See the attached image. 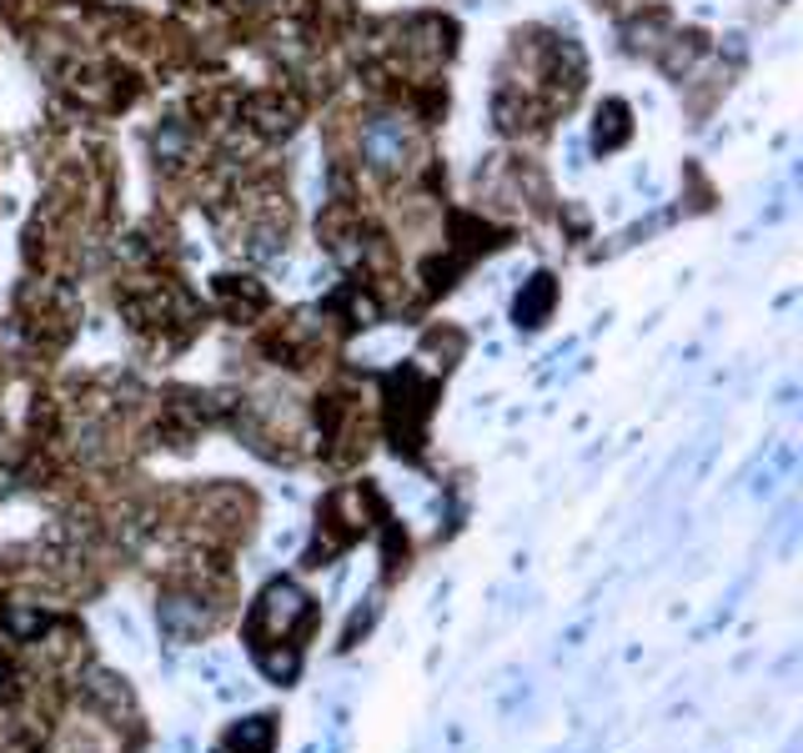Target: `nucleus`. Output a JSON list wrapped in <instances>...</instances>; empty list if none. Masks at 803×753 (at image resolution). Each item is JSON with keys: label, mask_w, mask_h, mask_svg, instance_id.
<instances>
[{"label": "nucleus", "mask_w": 803, "mask_h": 753, "mask_svg": "<svg viewBox=\"0 0 803 753\" xmlns=\"http://www.w3.org/2000/svg\"><path fill=\"white\" fill-rule=\"evenodd\" d=\"M312 618H316V608L296 583H272V588L261 593L247 618V644L257 653L261 673L277 678V683H286L296 673V663H302V638L312 628Z\"/></svg>", "instance_id": "nucleus-1"}, {"label": "nucleus", "mask_w": 803, "mask_h": 753, "mask_svg": "<svg viewBox=\"0 0 803 753\" xmlns=\"http://www.w3.org/2000/svg\"><path fill=\"white\" fill-rule=\"evenodd\" d=\"M221 618V603L211 598L201 583H186V588H171L156 608V623L171 644H196L201 634H211V623Z\"/></svg>", "instance_id": "nucleus-2"}, {"label": "nucleus", "mask_w": 803, "mask_h": 753, "mask_svg": "<svg viewBox=\"0 0 803 753\" xmlns=\"http://www.w3.org/2000/svg\"><path fill=\"white\" fill-rule=\"evenodd\" d=\"M272 743H277V723L261 713V719H247L231 729L227 753H272Z\"/></svg>", "instance_id": "nucleus-3"}]
</instances>
